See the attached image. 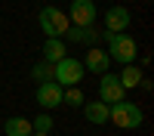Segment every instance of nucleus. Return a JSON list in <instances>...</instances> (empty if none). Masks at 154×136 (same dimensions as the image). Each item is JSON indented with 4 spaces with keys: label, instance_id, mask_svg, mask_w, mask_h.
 <instances>
[{
    "label": "nucleus",
    "instance_id": "423d86ee",
    "mask_svg": "<svg viewBox=\"0 0 154 136\" xmlns=\"http://www.w3.org/2000/svg\"><path fill=\"white\" fill-rule=\"evenodd\" d=\"M123 99H126V90L120 87L117 74L105 71V74L99 77V102H105V105H114V102H123Z\"/></svg>",
    "mask_w": 154,
    "mask_h": 136
},
{
    "label": "nucleus",
    "instance_id": "39448f33",
    "mask_svg": "<svg viewBox=\"0 0 154 136\" xmlns=\"http://www.w3.org/2000/svg\"><path fill=\"white\" fill-rule=\"evenodd\" d=\"M65 16H68V25H74V28H93L99 19V9L93 0H71Z\"/></svg>",
    "mask_w": 154,
    "mask_h": 136
},
{
    "label": "nucleus",
    "instance_id": "2eb2a0df",
    "mask_svg": "<svg viewBox=\"0 0 154 136\" xmlns=\"http://www.w3.org/2000/svg\"><path fill=\"white\" fill-rule=\"evenodd\" d=\"M31 77H34V84H49L53 81V65H49V62H34L31 65Z\"/></svg>",
    "mask_w": 154,
    "mask_h": 136
},
{
    "label": "nucleus",
    "instance_id": "4468645a",
    "mask_svg": "<svg viewBox=\"0 0 154 136\" xmlns=\"http://www.w3.org/2000/svg\"><path fill=\"white\" fill-rule=\"evenodd\" d=\"M142 77H145V74H142V68H139V65H123V71L117 74V81H120V87H123L126 93L136 90V87L142 84Z\"/></svg>",
    "mask_w": 154,
    "mask_h": 136
},
{
    "label": "nucleus",
    "instance_id": "1a4fd4ad",
    "mask_svg": "<svg viewBox=\"0 0 154 136\" xmlns=\"http://www.w3.org/2000/svg\"><path fill=\"white\" fill-rule=\"evenodd\" d=\"M37 105L40 108H59L62 105V87L56 81H49V84H37Z\"/></svg>",
    "mask_w": 154,
    "mask_h": 136
},
{
    "label": "nucleus",
    "instance_id": "a211bd4d",
    "mask_svg": "<svg viewBox=\"0 0 154 136\" xmlns=\"http://www.w3.org/2000/svg\"><path fill=\"white\" fill-rule=\"evenodd\" d=\"M31 136H49V133H31Z\"/></svg>",
    "mask_w": 154,
    "mask_h": 136
},
{
    "label": "nucleus",
    "instance_id": "6e6552de",
    "mask_svg": "<svg viewBox=\"0 0 154 136\" xmlns=\"http://www.w3.org/2000/svg\"><path fill=\"white\" fill-rule=\"evenodd\" d=\"M80 65H83V71H89V74H105V71H111V59H108V53L102 46H89L86 49V59H80Z\"/></svg>",
    "mask_w": 154,
    "mask_h": 136
},
{
    "label": "nucleus",
    "instance_id": "ddd939ff",
    "mask_svg": "<svg viewBox=\"0 0 154 136\" xmlns=\"http://www.w3.org/2000/svg\"><path fill=\"white\" fill-rule=\"evenodd\" d=\"M31 121L28 118H22V115H12L3 121V136H31Z\"/></svg>",
    "mask_w": 154,
    "mask_h": 136
},
{
    "label": "nucleus",
    "instance_id": "f3484780",
    "mask_svg": "<svg viewBox=\"0 0 154 136\" xmlns=\"http://www.w3.org/2000/svg\"><path fill=\"white\" fill-rule=\"evenodd\" d=\"M53 115H49V111H40V115H37L34 121H31V130L34 133H49V130H53Z\"/></svg>",
    "mask_w": 154,
    "mask_h": 136
},
{
    "label": "nucleus",
    "instance_id": "f257e3e1",
    "mask_svg": "<svg viewBox=\"0 0 154 136\" xmlns=\"http://www.w3.org/2000/svg\"><path fill=\"white\" fill-rule=\"evenodd\" d=\"M99 37L108 43L105 53H108L111 62H120V65H136V56H139L136 37H130V34H108V31H102Z\"/></svg>",
    "mask_w": 154,
    "mask_h": 136
},
{
    "label": "nucleus",
    "instance_id": "0eeeda50",
    "mask_svg": "<svg viewBox=\"0 0 154 136\" xmlns=\"http://www.w3.org/2000/svg\"><path fill=\"white\" fill-rule=\"evenodd\" d=\"M102 25H105L108 34H123L133 25V16H130L126 6H111V9H105V16H102Z\"/></svg>",
    "mask_w": 154,
    "mask_h": 136
},
{
    "label": "nucleus",
    "instance_id": "20e7f679",
    "mask_svg": "<svg viewBox=\"0 0 154 136\" xmlns=\"http://www.w3.org/2000/svg\"><path fill=\"white\" fill-rule=\"evenodd\" d=\"M37 25H40V31H43L46 37H65V31L71 28V25H68V16H65L59 6H43L40 16H37Z\"/></svg>",
    "mask_w": 154,
    "mask_h": 136
},
{
    "label": "nucleus",
    "instance_id": "dca6fc26",
    "mask_svg": "<svg viewBox=\"0 0 154 136\" xmlns=\"http://www.w3.org/2000/svg\"><path fill=\"white\" fill-rule=\"evenodd\" d=\"M86 102L83 93H80V87H68V90H62V105H71V108H80Z\"/></svg>",
    "mask_w": 154,
    "mask_h": 136
},
{
    "label": "nucleus",
    "instance_id": "f8f14e48",
    "mask_svg": "<svg viewBox=\"0 0 154 136\" xmlns=\"http://www.w3.org/2000/svg\"><path fill=\"white\" fill-rule=\"evenodd\" d=\"M83 115L89 124H96V127H102V124H108V105L105 102H99V99H93V102H83Z\"/></svg>",
    "mask_w": 154,
    "mask_h": 136
},
{
    "label": "nucleus",
    "instance_id": "7ed1b4c3",
    "mask_svg": "<svg viewBox=\"0 0 154 136\" xmlns=\"http://www.w3.org/2000/svg\"><path fill=\"white\" fill-rule=\"evenodd\" d=\"M83 65H80V59H71V56H65L62 62H56L53 65V81L62 87V90H68V87H77L83 81Z\"/></svg>",
    "mask_w": 154,
    "mask_h": 136
},
{
    "label": "nucleus",
    "instance_id": "f03ea898",
    "mask_svg": "<svg viewBox=\"0 0 154 136\" xmlns=\"http://www.w3.org/2000/svg\"><path fill=\"white\" fill-rule=\"evenodd\" d=\"M108 121L114 124V127H120V130H136V127H142L145 111L139 108L136 102L123 99V102H114V105H108Z\"/></svg>",
    "mask_w": 154,
    "mask_h": 136
},
{
    "label": "nucleus",
    "instance_id": "9d476101",
    "mask_svg": "<svg viewBox=\"0 0 154 136\" xmlns=\"http://www.w3.org/2000/svg\"><path fill=\"white\" fill-rule=\"evenodd\" d=\"M40 56H43V62L56 65V62H62V59L68 56V43L62 40V37H46L43 46H40Z\"/></svg>",
    "mask_w": 154,
    "mask_h": 136
},
{
    "label": "nucleus",
    "instance_id": "9b49d317",
    "mask_svg": "<svg viewBox=\"0 0 154 136\" xmlns=\"http://www.w3.org/2000/svg\"><path fill=\"white\" fill-rule=\"evenodd\" d=\"M62 40H65V43H86V46H96L99 31H96V25H93V28H74V25H71Z\"/></svg>",
    "mask_w": 154,
    "mask_h": 136
}]
</instances>
